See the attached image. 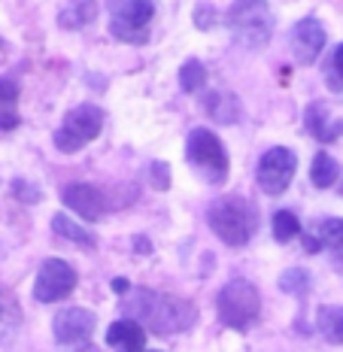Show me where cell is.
<instances>
[{"mask_svg": "<svg viewBox=\"0 0 343 352\" xmlns=\"http://www.w3.org/2000/svg\"><path fill=\"white\" fill-rule=\"evenodd\" d=\"M19 325H21L19 300L10 289L0 285V343H12V337L19 334Z\"/></svg>", "mask_w": 343, "mask_h": 352, "instance_id": "obj_15", "label": "cell"}, {"mask_svg": "<svg viewBox=\"0 0 343 352\" xmlns=\"http://www.w3.org/2000/svg\"><path fill=\"white\" fill-rule=\"evenodd\" d=\"M104 128V113H100L94 104H79L67 113L64 124L55 131V149L58 152H79L85 149L94 137Z\"/></svg>", "mask_w": 343, "mask_h": 352, "instance_id": "obj_7", "label": "cell"}, {"mask_svg": "<svg viewBox=\"0 0 343 352\" xmlns=\"http://www.w3.org/2000/svg\"><path fill=\"white\" fill-rule=\"evenodd\" d=\"M128 313L140 319V325H146L149 331L164 337L186 331L195 322V307L186 298L162 295V292H149V289L134 292V298L128 300Z\"/></svg>", "mask_w": 343, "mask_h": 352, "instance_id": "obj_1", "label": "cell"}, {"mask_svg": "<svg viewBox=\"0 0 343 352\" xmlns=\"http://www.w3.org/2000/svg\"><path fill=\"white\" fill-rule=\"evenodd\" d=\"M109 34L122 43H140L149 40V21L155 16L152 0H109Z\"/></svg>", "mask_w": 343, "mask_h": 352, "instance_id": "obj_6", "label": "cell"}, {"mask_svg": "<svg viewBox=\"0 0 343 352\" xmlns=\"http://www.w3.org/2000/svg\"><path fill=\"white\" fill-rule=\"evenodd\" d=\"M304 249H307V252H319V249H322V240H319L316 231L304 234Z\"/></svg>", "mask_w": 343, "mask_h": 352, "instance_id": "obj_28", "label": "cell"}, {"mask_svg": "<svg viewBox=\"0 0 343 352\" xmlns=\"http://www.w3.org/2000/svg\"><path fill=\"white\" fill-rule=\"evenodd\" d=\"M334 70H338L340 76H343V43H340L338 52H334Z\"/></svg>", "mask_w": 343, "mask_h": 352, "instance_id": "obj_30", "label": "cell"}, {"mask_svg": "<svg viewBox=\"0 0 343 352\" xmlns=\"http://www.w3.org/2000/svg\"><path fill=\"white\" fill-rule=\"evenodd\" d=\"M61 201L67 204L76 216H82L85 222H98V219L107 212L104 195H100L94 186H89V182H73V186H67L61 192Z\"/></svg>", "mask_w": 343, "mask_h": 352, "instance_id": "obj_12", "label": "cell"}, {"mask_svg": "<svg viewBox=\"0 0 343 352\" xmlns=\"http://www.w3.org/2000/svg\"><path fill=\"white\" fill-rule=\"evenodd\" d=\"M107 343L115 352H146V328L137 319H119L109 325Z\"/></svg>", "mask_w": 343, "mask_h": 352, "instance_id": "obj_13", "label": "cell"}, {"mask_svg": "<svg viewBox=\"0 0 343 352\" xmlns=\"http://www.w3.org/2000/svg\"><path fill=\"white\" fill-rule=\"evenodd\" d=\"M98 19V0H67L58 12V25L64 31H82Z\"/></svg>", "mask_w": 343, "mask_h": 352, "instance_id": "obj_14", "label": "cell"}, {"mask_svg": "<svg viewBox=\"0 0 343 352\" xmlns=\"http://www.w3.org/2000/svg\"><path fill=\"white\" fill-rule=\"evenodd\" d=\"M340 192H343V186H340Z\"/></svg>", "mask_w": 343, "mask_h": 352, "instance_id": "obj_33", "label": "cell"}, {"mask_svg": "<svg viewBox=\"0 0 343 352\" xmlns=\"http://www.w3.org/2000/svg\"><path fill=\"white\" fill-rule=\"evenodd\" d=\"M228 31L240 49H261L274 34V16L265 0H234L228 10Z\"/></svg>", "mask_w": 343, "mask_h": 352, "instance_id": "obj_3", "label": "cell"}, {"mask_svg": "<svg viewBox=\"0 0 343 352\" xmlns=\"http://www.w3.org/2000/svg\"><path fill=\"white\" fill-rule=\"evenodd\" d=\"M274 237L280 240V243H289V240L301 237V222H298V216L291 210H280L274 216Z\"/></svg>", "mask_w": 343, "mask_h": 352, "instance_id": "obj_22", "label": "cell"}, {"mask_svg": "<svg viewBox=\"0 0 343 352\" xmlns=\"http://www.w3.org/2000/svg\"><path fill=\"white\" fill-rule=\"evenodd\" d=\"M82 352H100V349H94V346H82Z\"/></svg>", "mask_w": 343, "mask_h": 352, "instance_id": "obj_32", "label": "cell"}, {"mask_svg": "<svg viewBox=\"0 0 343 352\" xmlns=\"http://www.w3.org/2000/svg\"><path fill=\"white\" fill-rule=\"evenodd\" d=\"M12 188H16V197H19V201H27V204H36V201H40V192H31L34 186H27V182L16 179V186H12Z\"/></svg>", "mask_w": 343, "mask_h": 352, "instance_id": "obj_27", "label": "cell"}, {"mask_svg": "<svg viewBox=\"0 0 343 352\" xmlns=\"http://www.w3.org/2000/svg\"><path fill=\"white\" fill-rule=\"evenodd\" d=\"M289 46H291V55H295V61H301V64L316 61L319 52L325 49V28L319 25L313 16L301 19L295 28H291Z\"/></svg>", "mask_w": 343, "mask_h": 352, "instance_id": "obj_11", "label": "cell"}, {"mask_svg": "<svg viewBox=\"0 0 343 352\" xmlns=\"http://www.w3.org/2000/svg\"><path fill=\"white\" fill-rule=\"evenodd\" d=\"M338 176H340V167H338V161L328 155V152H319V155L313 158L310 179H313V186H316V188L334 186V182H338Z\"/></svg>", "mask_w": 343, "mask_h": 352, "instance_id": "obj_20", "label": "cell"}, {"mask_svg": "<svg viewBox=\"0 0 343 352\" xmlns=\"http://www.w3.org/2000/svg\"><path fill=\"white\" fill-rule=\"evenodd\" d=\"M152 182H155V188H164L170 186V176H167V167L162 164V161H155V164H152Z\"/></svg>", "mask_w": 343, "mask_h": 352, "instance_id": "obj_26", "label": "cell"}, {"mask_svg": "<svg viewBox=\"0 0 343 352\" xmlns=\"http://www.w3.org/2000/svg\"><path fill=\"white\" fill-rule=\"evenodd\" d=\"M73 285H76V270L61 258H49V261H43L40 274H36L34 298L40 304H52V300L67 298L73 292Z\"/></svg>", "mask_w": 343, "mask_h": 352, "instance_id": "obj_9", "label": "cell"}, {"mask_svg": "<svg viewBox=\"0 0 343 352\" xmlns=\"http://www.w3.org/2000/svg\"><path fill=\"white\" fill-rule=\"evenodd\" d=\"M340 131H343V124H340Z\"/></svg>", "mask_w": 343, "mask_h": 352, "instance_id": "obj_34", "label": "cell"}, {"mask_svg": "<svg viewBox=\"0 0 343 352\" xmlns=\"http://www.w3.org/2000/svg\"><path fill=\"white\" fill-rule=\"evenodd\" d=\"M316 328L328 343H343V307H322L316 316Z\"/></svg>", "mask_w": 343, "mask_h": 352, "instance_id": "obj_19", "label": "cell"}, {"mask_svg": "<svg viewBox=\"0 0 343 352\" xmlns=\"http://www.w3.org/2000/svg\"><path fill=\"white\" fill-rule=\"evenodd\" d=\"M16 100H19V85L12 79H0V131H10L19 124Z\"/></svg>", "mask_w": 343, "mask_h": 352, "instance_id": "obj_18", "label": "cell"}, {"mask_svg": "<svg viewBox=\"0 0 343 352\" xmlns=\"http://www.w3.org/2000/svg\"><path fill=\"white\" fill-rule=\"evenodd\" d=\"M186 155L192 170L201 176L207 186H222L228 179V152L219 143V137L207 128H195L188 134L186 143Z\"/></svg>", "mask_w": 343, "mask_h": 352, "instance_id": "obj_4", "label": "cell"}, {"mask_svg": "<svg viewBox=\"0 0 343 352\" xmlns=\"http://www.w3.org/2000/svg\"><path fill=\"white\" fill-rule=\"evenodd\" d=\"M280 289L289 292V295L304 298L310 292V274L307 270H301V267H291V270H286V274L280 276Z\"/></svg>", "mask_w": 343, "mask_h": 352, "instance_id": "obj_24", "label": "cell"}, {"mask_svg": "<svg viewBox=\"0 0 343 352\" xmlns=\"http://www.w3.org/2000/svg\"><path fill=\"white\" fill-rule=\"evenodd\" d=\"M295 170H298L295 152L276 146V149H267L265 155H261L255 179H258V186L265 195H283L289 188V182L295 179Z\"/></svg>", "mask_w": 343, "mask_h": 352, "instance_id": "obj_8", "label": "cell"}, {"mask_svg": "<svg viewBox=\"0 0 343 352\" xmlns=\"http://www.w3.org/2000/svg\"><path fill=\"white\" fill-rule=\"evenodd\" d=\"M149 240H137V252H149Z\"/></svg>", "mask_w": 343, "mask_h": 352, "instance_id": "obj_31", "label": "cell"}, {"mask_svg": "<svg viewBox=\"0 0 343 352\" xmlns=\"http://www.w3.org/2000/svg\"><path fill=\"white\" fill-rule=\"evenodd\" d=\"M207 113L213 116L216 122L231 124V122H237V116H240V100L231 91H213L207 98Z\"/></svg>", "mask_w": 343, "mask_h": 352, "instance_id": "obj_16", "label": "cell"}, {"mask_svg": "<svg viewBox=\"0 0 343 352\" xmlns=\"http://www.w3.org/2000/svg\"><path fill=\"white\" fill-rule=\"evenodd\" d=\"M113 292L125 295V292H131V283H128V280H122V276H119V280H113Z\"/></svg>", "mask_w": 343, "mask_h": 352, "instance_id": "obj_29", "label": "cell"}, {"mask_svg": "<svg viewBox=\"0 0 343 352\" xmlns=\"http://www.w3.org/2000/svg\"><path fill=\"white\" fill-rule=\"evenodd\" d=\"M216 313L219 319L225 322L228 328L234 331H246V328L255 325L261 313V298H258V289L250 283V280H231L222 285L216 298Z\"/></svg>", "mask_w": 343, "mask_h": 352, "instance_id": "obj_5", "label": "cell"}, {"mask_svg": "<svg viewBox=\"0 0 343 352\" xmlns=\"http://www.w3.org/2000/svg\"><path fill=\"white\" fill-rule=\"evenodd\" d=\"M52 331L61 346H85L94 334V313L85 307H67L55 316Z\"/></svg>", "mask_w": 343, "mask_h": 352, "instance_id": "obj_10", "label": "cell"}, {"mask_svg": "<svg viewBox=\"0 0 343 352\" xmlns=\"http://www.w3.org/2000/svg\"><path fill=\"white\" fill-rule=\"evenodd\" d=\"M319 240H322V249H331L334 258L343 261V219H325L316 228Z\"/></svg>", "mask_w": 343, "mask_h": 352, "instance_id": "obj_21", "label": "cell"}, {"mask_svg": "<svg viewBox=\"0 0 343 352\" xmlns=\"http://www.w3.org/2000/svg\"><path fill=\"white\" fill-rule=\"evenodd\" d=\"M52 231L58 234V237L70 240V243H76V246H82V249H91V246H94V237L82 228V225L73 222L67 212H58V216L52 219Z\"/></svg>", "mask_w": 343, "mask_h": 352, "instance_id": "obj_17", "label": "cell"}, {"mask_svg": "<svg viewBox=\"0 0 343 352\" xmlns=\"http://www.w3.org/2000/svg\"><path fill=\"white\" fill-rule=\"evenodd\" d=\"M325 119H328V116H325V107H322V104H310V109H307V128L319 137V140H328V134H325V128H322Z\"/></svg>", "mask_w": 343, "mask_h": 352, "instance_id": "obj_25", "label": "cell"}, {"mask_svg": "<svg viewBox=\"0 0 343 352\" xmlns=\"http://www.w3.org/2000/svg\"><path fill=\"white\" fill-rule=\"evenodd\" d=\"M179 85H182V91H201L203 85H207V70H203V64L201 61H186L179 67Z\"/></svg>", "mask_w": 343, "mask_h": 352, "instance_id": "obj_23", "label": "cell"}, {"mask_svg": "<svg viewBox=\"0 0 343 352\" xmlns=\"http://www.w3.org/2000/svg\"><path fill=\"white\" fill-rule=\"evenodd\" d=\"M207 222L213 234L222 240L225 246H243L252 240L255 228H258V216H255V207L243 197H219V201L210 204L207 210Z\"/></svg>", "mask_w": 343, "mask_h": 352, "instance_id": "obj_2", "label": "cell"}]
</instances>
